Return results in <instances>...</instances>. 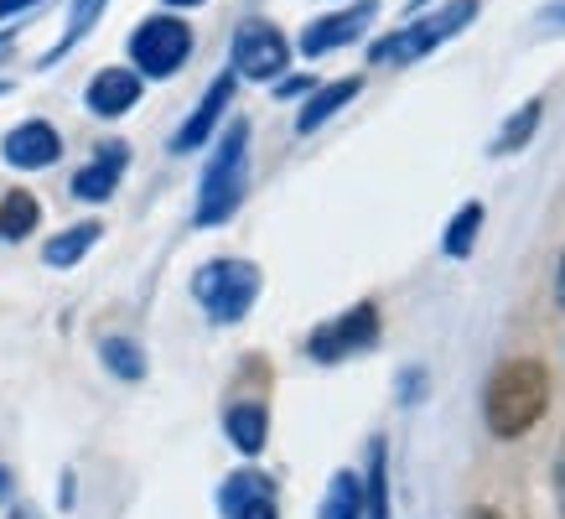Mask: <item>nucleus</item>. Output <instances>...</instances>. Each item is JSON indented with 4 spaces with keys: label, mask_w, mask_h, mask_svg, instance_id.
I'll return each instance as SVG.
<instances>
[{
    "label": "nucleus",
    "mask_w": 565,
    "mask_h": 519,
    "mask_svg": "<svg viewBox=\"0 0 565 519\" xmlns=\"http://www.w3.org/2000/svg\"><path fill=\"white\" fill-rule=\"evenodd\" d=\"M550 411V369L540 359H509L493 369V380L482 390V421L488 432L514 442L534 432Z\"/></svg>",
    "instance_id": "obj_1"
},
{
    "label": "nucleus",
    "mask_w": 565,
    "mask_h": 519,
    "mask_svg": "<svg viewBox=\"0 0 565 519\" xmlns=\"http://www.w3.org/2000/svg\"><path fill=\"white\" fill-rule=\"evenodd\" d=\"M249 188V125L234 120L223 130L218 151L203 172V192H198V229H218L234 219V208L244 203Z\"/></svg>",
    "instance_id": "obj_2"
},
{
    "label": "nucleus",
    "mask_w": 565,
    "mask_h": 519,
    "mask_svg": "<svg viewBox=\"0 0 565 519\" xmlns=\"http://www.w3.org/2000/svg\"><path fill=\"white\" fill-rule=\"evenodd\" d=\"M482 0H446V6H436V11H426V17H415L411 27H399V32H390L384 42H374V63H420L426 52H436L441 42H451L457 32H467L472 21H478Z\"/></svg>",
    "instance_id": "obj_3"
},
{
    "label": "nucleus",
    "mask_w": 565,
    "mask_h": 519,
    "mask_svg": "<svg viewBox=\"0 0 565 519\" xmlns=\"http://www.w3.org/2000/svg\"><path fill=\"white\" fill-rule=\"evenodd\" d=\"M192 296L203 301L213 322H244L259 296V271L249 260H207L192 276Z\"/></svg>",
    "instance_id": "obj_4"
},
{
    "label": "nucleus",
    "mask_w": 565,
    "mask_h": 519,
    "mask_svg": "<svg viewBox=\"0 0 565 519\" xmlns=\"http://www.w3.org/2000/svg\"><path fill=\"white\" fill-rule=\"evenodd\" d=\"M192 57V27L182 17H151L130 36V63L146 78H172Z\"/></svg>",
    "instance_id": "obj_5"
},
{
    "label": "nucleus",
    "mask_w": 565,
    "mask_h": 519,
    "mask_svg": "<svg viewBox=\"0 0 565 519\" xmlns=\"http://www.w3.org/2000/svg\"><path fill=\"white\" fill-rule=\"evenodd\" d=\"M228 57H234V78L270 84V78H280V73H286V63H291V42H286V32H280L275 21L249 17V21H239Z\"/></svg>",
    "instance_id": "obj_6"
},
{
    "label": "nucleus",
    "mask_w": 565,
    "mask_h": 519,
    "mask_svg": "<svg viewBox=\"0 0 565 519\" xmlns=\"http://www.w3.org/2000/svg\"><path fill=\"white\" fill-rule=\"evenodd\" d=\"M379 343V307L374 301H359L348 307L343 317H332L322 328L307 338V353L317 363H338V359H353V353H369Z\"/></svg>",
    "instance_id": "obj_7"
},
{
    "label": "nucleus",
    "mask_w": 565,
    "mask_h": 519,
    "mask_svg": "<svg viewBox=\"0 0 565 519\" xmlns=\"http://www.w3.org/2000/svg\"><path fill=\"white\" fill-rule=\"evenodd\" d=\"M379 17V0H353L348 11H332V17H317L301 32V52L307 57H327V52L348 47V42H359L363 32H369V21Z\"/></svg>",
    "instance_id": "obj_8"
},
{
    "label": "nucleus",
    "mask_w": 565,
    "mask_h": 519,
    "mask_svg": "<svg viewBox=\"0 0 565 519\" xmlns=\"http://www.w3.org/2000/svg\"><path fill=\"white\" fill-rule=\"evenodd\" d=\"M0 156L17 167V172H42L63 156V136L52 130L47 120H21L11 136L0 140Z\"/></svg>",
    "instance_id": "obj_9"
},
{
    "label": "nucleus",
    "mask_w": 565,
    "mask_h": 519,
    "mask_svg": "<svg viewBox=\"0 0 565 519\" xmlns=\"http://www.w3.org/2000/svg\"><path fill=\"white\" fill-rule=\"evenodd\" d=\"M234 88H239V78H234V68H228V73H218V78L207 84L203 104L192 109L188 120H182V130H177V136H172V151H198V146H207V136L218 130L223 109H228V99H234Z\"/></svg>",
    "instance_id": "obj_10"
},
{
    "label": "nucleus",
    "mask_w": 565,
    "mask_h": 519,
    "mask_svg": "<svg viewBox=\"0 0 565 519\" xmlns=\"http://www.w3.org/2000/svg\"><path fill=\"white\" fill-rule=\"evenodd\" d=\"M218 504H223V519H280L270 478H265V473H255V467L234 473V478L223 484Z\"/></svg>",
    "instance_id": "obj_11"
},
{
    "label": "nucleus",
    "mask_w": 565,
    "mask_h": 519,
    "mask_svg": "<svg viewBox=\"0 0 565 519\" xmlns=\"http://www.w3.org/2000/svg\"><path fill=\"white\" fill-rule=\"evenodd\" d=\"M140 73L136 68H104L88 78V109L99 115V120H120L140 104Z\"/></svg>",
    "instance_id": "obj_12"
},
{
    "label": "nucleus",
    "mask_w": 565,
    "mask_h": 519,
    "mask_svg": "<svg viewBox=\"0 0 565 519\" xmlns=\"http://www.w3.org/2000/svg\"><path fill=\"white\" fill-rule=\"evenodd\" d=\"M125 161H130L125 146H104L84 172L73 177V198H84V203H104V198H115V188H120V177H125Z\"/></svg>",
    "instance_id": "obj_13"
},
{
    "label": "nucleus",
    "mask_w": 565,
    "mask_h": 519,
    "mask_svg": "<svg viewBox=\"0 0 565 519\" xmlns=\"http://www.w3.org/2000/svg\"><path fill=\"white\" fill-rule=\"evenodd\" d=\"M363 94V78H338V84H317L311 88V99L301 104V115H296V130L301 136H311V130H322L338 109H348V104Z\"/></svg>",
    "instance_id": "obj_14"
},
{
    "label": "nucleus",
    "mask_w": 565,
    "mask_h": 519,
    "mask_svg": "<svg viewBox=\"0 0 565 519\" xmlns=\"http://www.w3.org/2000/svg\"><path fill=\"white\" fill-rule=\"evenodd\" d=\"M223 432H228V442H234L244 457H259V452H265V442H270V415H265V405L244 400V405H228V415H223Z\"/></svg>",
    "instance_id": "obj_15"
},
{
    "label": "nucleus",
    "mask_w": 565,
    "mask_h": 519,
    "mask_svg": "<svg viewBox=\"0 0 565 519\" xmlns=\"http://www.w3.org/2000/svg\"><path fill=\"white\" fill-rule=\"evenodd\" d=\"M99 234H104L99 224H73V229H63V234H52L47 250H42V260H47L52 271H68V265H78V260L99 244Z\"/></svg>",
    "instance_id": "obj_16"
},
{
    "label": "nucleus",
    "mask_w": 565,
    "mask_h": 519,
    "mask_svg": "<svg viewBox=\"0 0 565 519\" xmlns=\"http://www.w3.org/2000/svg\"><path fill=\"white\" fill-rule=\"evenodd\" d=\"M36 219H42V208H36L32 192H6L0 198V240H26L36 229Z\"/></svg>",
    "instance_id": "obj_17"
},
{
    "label": "nucleus",
    "mask_w": 565,
    "mask_h": 519,
    "mask_svg": "<svg viewBox=\"0 0 565 519\" xmlns=\"http://www.w3.org/2000/svg\"><path fill=\"white\" fill-rule=\"evenodd\" d=\"M482 234V203H462L457 208V219H451V229L441 234V255L446 260H467L472 255V244H478Z\"/></svg>",
    "instance_id": "obj_18"
},
{
    "label": "nucleus",
    "mask_w": 565,
    "mask_h": 519,
    "mask_svg": "<svg viewBox=\"0 0 565 519\" xmlns=\"http://www.w3.org/2000/svg\"><path fill=\"white\" fill-rule=\"evenodd\" d=\"M363 519H390V463L384 442L369 447V484H363Z\"/></svg>",
    "instance_id": "obj_19"
},
{
    "label": "nucleus",
    "mask_w": 565,
    "mask_h": 519,
    "mask_svg": "<svg viewBox=\"0 0 565 519\" xmlns=\"http://www.w3.org/2000/svg\"><path fill=\"white\" fill-rule=\"evenodd\" d=\"M99 359H104V369H109L115 380H125V384L146 380V353H140V343H130V338H104Z\"/></svg>",
    "instance_id": "obj_20"
},
{
    "label": "nucleus",
    "mask_w": 565,
    "mask_h": 519,
    "mask_svg": "<svg viewBox=\"0 0 565 519\" xmlns=\"http://www.w3.org/2000/svg\"><path fill=\"white\" fill-rule=\"evenodd\" d=\"M322 519H363V484L353 473H338V478L327 484Z\"/></svg>",
    "instance_id": "obj_21"
},
{
    "label": "nucleus",
    "mask_w": 565,
    "mask_h": 519,
    "mask_svg": "<svg viewBox=\"0 0 565 519\" xmlns=\"http://www.w3.org/2000/svg\"><path fill=\"white\" fill-rule=\"evenodd\" d=\"M540 115H545V109H540V99H530V104H524V109H519V115H514V120H509V125H503V130H498L493 151H498V156L524 151V146H530V140H534V130H540Z\"/></svg>",
    "instance_id": "obj_22"
},
{
    "label": "nucleus",
    "mask_w": 565,
    "mask_h": 519,
    "mask_svg": "<svg viewBox=\"0 0 565 519\" xmlns=\"http://www.w3.org/2000/svg\"><path fill=\"white\" fill-rule=\"evenodd\" d=\"M99 11H104V0H73L68 32H63V42H57V47H52L47 57H42V63H57V57H63V52H68L73 42H78V36H84L88 27H94V21H99Z\"/></svg>",
    "instance_id": "obj_23"
},
{
    "label": "nucleus",
    "mask_w": 565,
    "mask_h": 519,
    "mask_svg": "<svg viewBox=\"0 0 565 519\" xmlns=\"http://www.w3.org/2000/svg\"><path fill=\"white\" fill-rule=\"evenodd\" d=\"M420 395H426V374H420V369H405V374H399V400L415 405Z\"/></svg>",
    "instance_id": "obj_24"
},
{
    "label": "nucleus",
    "mask_w": 565,
    "mask_h": 519,
    "mask_svg": "<svg viewBox=\"0 0 565 519\" xmlns=\"http://www.w3.org/2000/svg\"><path fill=\"white\" fill-rule=\"evenodd\" d=\"M311 88H317V78H280L275 99H301V94H311Z\"/></svg>",
    "instance_id": "obj_25"
},
{
    "label": "nucleus",
    "mask_w": 565,
    "mask_h": 519,
    "mask_svg": "<svg viewBox=\"0 0 565 519\" xmlns=\"http://www.w3.org/2000/svg\"><path fill=\"white\" fill-rule=\"evenodd\" d=\"M36 0H0V21L6 17H21V11H32Z\"/></svg>",
    "instance_id": "obj_26"
},
{
    "label": "nucleus",
    "mask_w": 565,
    "mask_h": 519,
    "mask_svg": "<svg viewBox=\"0 0 565 519\" xmlns=\"http://www.w3.org/2000/svg\"><path fill=\"white\" fill-rule=\"evenodd\" d=\"M555 296H561V307H565V260H561V276H555Z\"/></svg>",
    "instance_id": "obj_27"
},
{
    "label": "nucleus",
    "mask_w": 565,
    "mask_h": 519,
    "mask_svg": "<svg viewBox=\"0 0 565 519\" xmlns=\"http://www.w3.org/2000/svg\"><path fill=\"white\" fill-rule=\"evenodd\" d=\"M172 11H192V6H203V0H167Z\"/></svg>",
    "instance_id": "obj_28"
},
{
    "label": "nucleus",
    "mask_w": 565,
    "mask_h": 519,
    "mask_svg": "<svg viewBox=\"0 0 565 519\" xmlns=\"http://www.w3.org/2000/svg\"><path fill=\"white\" fill-rule=\"evenodd\" d=\"M6 52H11V32H0V63H6Z\"/></svg>",
    "instance_id": "obj_29"
},
{
    "label": "nucleus",
    "mask_w": 565,
    "mask_h": 519,
    "mask_svg": "<svg viewBox=\"0 0 565 519\" xmlns=\"http://www.w3.org/2000/svg\"><path fill=\"white\" fill-rule=\"evenodd\" d=\"M550 21H561V27H565V0H561V6H555V11H550Z\"/></svg>",
    "instance_id": "obj_30"
},
{
    "label": "nucleus",
    "mask_w": 565,
    "mask_h": 519,
    "mask_svg": "<svg viewBox=\"0 0 565 519\" xmlns=\"http://www.w3.org/2000/svg\"><path fill=\"white\" fill-rule=\"evenodd\" d=\"M6 488H11V478H6V467H0V499H6Z\"/></svg>",
    "instance_id": "obj_31"
},
{
    "label": "nucleus",
    "mask_w": 565,
    "mask_h": 519,
    "mask_svg": "<svg viewBox=\"0 0 565 519\" xmlns=\"http://www.w3.org/2000/svg\"><path fill=\"white\" fill-rule=\"evenodd\" d=\"M555 484H561V504H565V463H561V478H555Z\"/></svg>",
    "instance_id": "obj_32"
},
{
    "label": "nucleus",
    "mask_w": 565,
    "mask_h": 519,
    "mask_svg": "<svg viewBox=\"0 0 565 519\" xmlns=\"http://www.w3.org/2000/svg\"><path fill=\"white\" fill-rule=\"evenodd\" d=\"M472 519H498V515H493V509H478V515H472Z\"/></svg>",
    "instance_id": "obj_33"
},
{
    "label": "nucleus",
    "mask_w": 565,
    "mask_h": 519,
    "mask_svg": "<svg viewBox=\"0 0 565 519\" xmlns=\"http://www.w3.org/2000/svg\"><path fill=\"white\" fill-rule=\"evenodd\" d=\"M411 6H415V11H420V6H426V0H411Z\"/></svg>",
    "instance_id": "obj_34"
}]
</instances>
